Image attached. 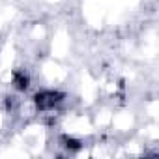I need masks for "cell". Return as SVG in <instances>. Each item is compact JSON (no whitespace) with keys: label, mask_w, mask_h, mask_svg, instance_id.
<instances>
[{"label":"cell","mask_w":159,"mask_h":159,"mask_svg":"<svg viewBox=\"0 0 159 159\" xmlns=\"http://www.w3.org/2000/svg\"><path fill=\"white\" fill-rule=\"evenodd\" d=\"M32 101H34V105H36L38 111H41V112H51V111H54V109L64 101V94L54 92V90H43V92H38Z\"/></svg>","instance_id":"1"},{"label":"cell","mask_w":159,"mask_h":159,"mask_svg":"<svg viewBox=\"0 0 159 159\" xmlns=\"http://www.w3.org/2000/svg\"><path fill=\"white\" fill-rule=\"evenodd\" d=\"M11 83H13V86H15L17 90H26L28 84H30V77L26 75L25 69H17V71L13 73V77H11Z\"/></svg>","instance_id":"2"}]
</instances>
